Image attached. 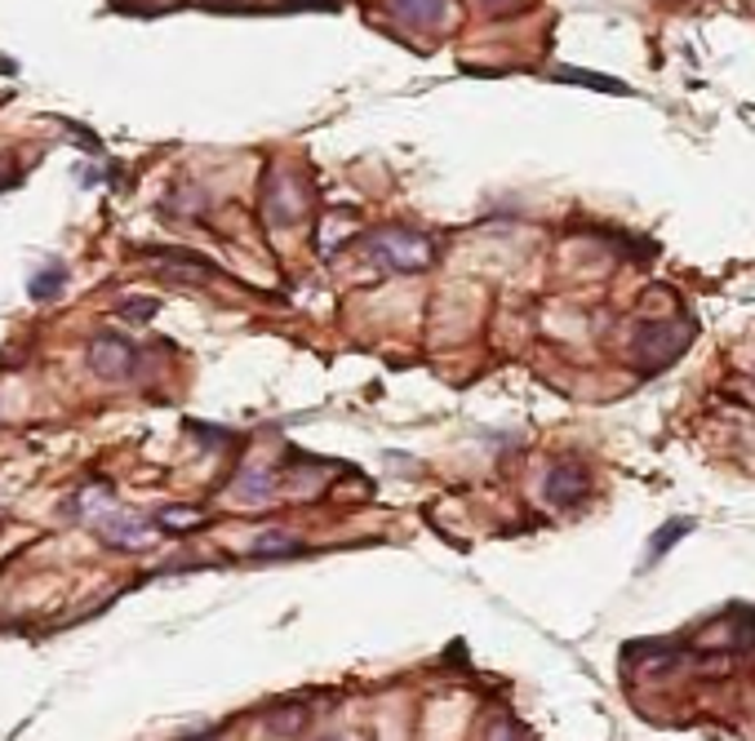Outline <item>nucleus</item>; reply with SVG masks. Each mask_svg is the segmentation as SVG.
I'll return each mask as SVG.
<instances>
[{"mask_svg": "<svg viewBox=\"0 0 755 741\" xmlns=\"http://www.w3.org/2000/svg\"><path fill=\"white\" fill-rule=\"evenodd\" d=\"M377 262H383L387 271H423L432 262V240L418 236V231H405V227H383L373 231L369 244H364Z\"/></svg>", "mask_w": 755, "mask_h": 741, "instance_id": "1", "label": "nucleus"}, {"mask_svg": "<svg viewBox=\"0 0 755 741\" xmlns=\"http://www.w3.org/2000/svg\"><path fill=\"white\" fill-rule=\"evenodd\" d=\"M90 368L107 383H125V378L138 374V351L121 333H99L90 342Z\"/></svg>", "mask_w": 755, "mask_h": 741, "instance_id": "2", "label": "nucleus"}, {"mask_svg": "<svg viewBox=\"0 0 755 741\" xmlns=\"http://www.w3.org/2000/svg\"><path fill=\"white\" fill-rule=\"evenodd\" d=\"M99 533H103V542L107 546H116V551H143L152 538H147V524L138 520V515H125V511H116V507H107L99 520Z\"/></svg>", "mask_w": 755, "mask_h": 741, "instance_id": "3", "label": "nucleus"}, {"mask_svg": "<svg viewBox=\"0 0 755 741\" xmlns=\"http://www.w3.org/2000/svg\"><path fill=\"white\" fill-rule=\"evenodd\" d=\"M587 489H591V476H587V467H578V462H560V467H551V476H547V502H556V507L582 502Z\"/></svg>", "mask_w": 755, "mask_h": 741, "instance_id": "4", "label": "nucleus"}, {"mask_svg": "<svg viewBox=\"0 0 755 741\" xmlns=\"http://www.w3.org/2000/svg\"><path fill=\"white\" fill-rule=\"evenodd\" d=\"M276 493V476L267 467H245L240 480L231 484V498L236 502H267Z\"/></svg>", "mask_w": 755, "mask_h": 741, "instance_id": "5", "label": "nucleus"}, {"mask_svg": "<svg viewBox=\"0 0 755 741\" xmlns=\"http://www.w3.org/2000/svg\"><path fill=\"white\" fill-rule=\"evenodd\" d=\"M392 10L410 28H436L445 19V0H392Z\"/></svg>", "mask_w": 755, "mask_h": 741, "instance_id": "6", "label": "nucleus"}, {"mask_svg": "<svg viewBox=\"0 0 755 741\" xmlns=\"http://www.w3.org/2000/svg\"><path fill=\"white\" fill-rule=\"evenodd\" d=\"M298 551H302V542H298L293 533H280V529H271V533L254 538V546H249V555H258V560H271V555H298Z\"/></svg>", "mask_w": 755, "mask_h": 741, "instance_id": "7", "label": "nucleus"}, {"mask_svg": "<svg viewBox=\"0 0 755 741\" xmlns=\"http://www.w3.org/2000/svg\"><path fill=\"white\" fill-rule=\"evenodd\" d=\"M693 529V520H671L666 529H658V538H653V546H649V560H658L662 551H671L675 542H680V533H689Z\"/></svg>", "mask_w": 755, "mask_h": 741, "instance_id": "8", "label": "nucleus"}, {"mask_svg": "<svg viewBox=\"0 0 755 741\" xmlns=\"http://www.w3.org/2000/svg\"><path fill=\"white\" fill-rule=\"evenodd\" d=\"M63 275H68V271H63L59 262H50V271L32 280V298H54V293H59V284H63Z\"/></svg>", "mask_w": 755, "mask_h": 741, "instance_id": "9", "label": "nucleus"}, {"mask_svg": "<svg viewBox=\"0 0 755 741\" xmlns=\"http://www.w3.org/2000/svg\"><path fill=\"white\" fill-rule=\"evenodd\" d=\"M485 741H525V732H520L511 719H494L489 732H485Z\"/></svg>", "mask_w": 755, "mask_h": 741, "instance_id": "10", "label": "nucleus"}, {"mask_svg": "<svg viewBox=\"0 0 755 741\" xmlns=\"http://www.w3.org/2000/svg\"><path fill=\"white\" fill-rule=\"evenodd\" d=\"M302 719H307V714L293 706V710H280V719H267V723H271V728L285 737V732H298V728H302Z\"/></svg>", "mask_w": 755, "mask_h": 741, "instance_id": "11", "label": "nucleus"}, {"mask_svg": "<svg viewBox=\"0 0 755 741\" xmlns=\"http://www.w3.org/2000/svg\"><path fill=\"white\" fill-rule=\"evenodd\" d=\"M161 520L174 524V529H192V524H200V511H165Z\"/></svg>", "mask_w": 755, "mask_h": 741, "instance_id": "12", "label": "nucleus"}, {"mask_svg": "<svg viewBox=\"0 0 755 741\" xmlns=\"http://www.w3.org/2000/svg\"><path fill=\"white\" fill-rule=\"evenodd\" d=\"M485 6H503V0H485Z\"/></svg>", "mask_w": 755, "mask_h": 741, "instance_id": "13", "label": "nucleus"}]
</instances>
